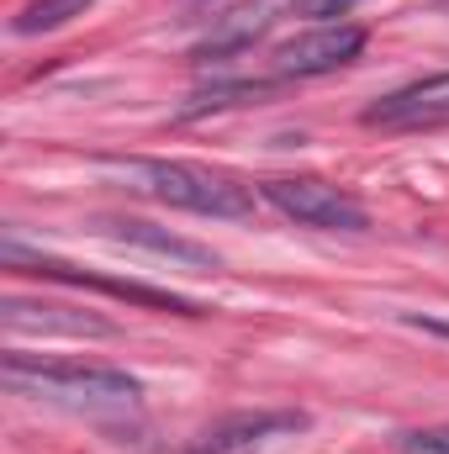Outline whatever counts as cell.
Returning a JSON list of instances; mask_svg holds the SVG:
<instances>
[{"instance_id":"6da1fadb","label":"cell","mask_w":449,"mask_h":454,"mask_svg":"<svg viewBox=\"0 0 449 454\" xmlns=\"http://www.w3.org/2000/svg\"><path fill=\"white\" fill-rule=\"evenodd\" d=\"M5 386L16 396H53V402H85V407H138L143 386L96 359H43V354H5Z\"/></svg>"},{"instance_id":"7a4b0ae2","label":"cell","mask_w":449,"mask_h":454,"mask_svg":"<svg viewBox=\"0 0 449 454\" xmlns=\"http://www.w3.org/2000/svg\"><path fill=\"white\" fill-rule=\"evenodd\" d=\"M154 201L175 207V212H191V217H217V223H243L254 217V196L248 185H238L223 169H207V164H185V159H132L122 164Z\"/></svg>"},{"instance_id":"3957f363","label":"cell","mask_w":449,"mask_h":454,"mask_svg":"<svg viewBox=\"0 0 449 454\" xmlns=\"http://www.w3.org/2000/svg\"><path fill=\"white\" fill-rule=\"evenodd\" d=\"M0 264H5V270H16V275L59 280V286H91V291H106V296H116V301H132V307H154V312L201 317V301H191V296H175V291H159V286H143V280H112V275H96V270L64 264V259L32 254V248H21L16 238H5V243H0Z\"/></svg>"},{"instance_id":"277c9868","label":"cell","mask_w":449,"mask_h":454,"mask_svg":"<svg viewBox=\"0 0 449 454\" xmlns=\"http://www.w3.org/2000/svg\"><path fill=\"white\" fill-rule=\"evenodd\" d=\"M259 196H264L280 217H291L296 227H318V232H365V227H370L365 207H359L343 185L318 180V175L264 180V185H259Z\"/></svg>"},{"instance_id":"5b68a950","label":"cell","mask_w":449,"mask_h":454,"mask_svg":"<svg viewBox=\"0 0 449 454\" xmlns=\"http://www.w3.org/2000/svg\"><path fill=\"white\" fill-rule=\"evenodd\" d=\"M312 418L296 412V407H259V412H227L212 428H201L191 439L185 454H248L270 439H291V434H307Z\"/></svg>"},{"instance_id":"8992f818","label":"cell","mask_w":449,"mask_h":454,"mask_svg":"<svg viewBox=\"0 0 449 454\" xmlns=\"http://www.w3.org/2000/svg\"><path fill=\"white\" fill-rule=\"evenodd\" d=\"M365 48V27H349V21H323L291 43L275 48V74L280 80H318V74H334L343 64H354Z\"/></svg>"},{"instance_id":"52a82bcc","label":"cell","mask_w":449,"mask_h":454,"mask_svg":"<svg viewBox=\"0 0 449 454\" xmlns=\"http://www.w3.org/2000/svg\"><path fill=\"white\" fill-rule=\"evenodd\" d=\"M365 127H381V132H418V127H445L449 121V69L445 74H429V80H413L381 101H370L359 112Z\"/></svg>"},{"instance_id":"ba28073f","label":"cell","mask_w":449,"mask_h":454,"mask_svg":"<svg viewBox=\"0 0 449 454\" xmlns=\"http://www.w3.org/2000/svg\"><path fill=\"white\" fill-rule=\"evenodd\" d=\"M0 323L11 333H69V339H112L116 333V323L96 317V312L53 307V301H21V296L0 301Z\"/></svg>"},{"instance_id":"9c48e42d","label":"cell","mask_w":449,"mask_h":454,"mask_svg":"<svg viewBox=\"0 0 449 454\" xmlns=\"http://www.w3.org/2000/svg\"><path fill=\"white\" fill-rule=\"evenodd\" d=\"M96 227L106 238H116V243H127V248H143V254H159V259H175V264H196V270H217L223 264L212 248H201V243H191L180 232H164V227L143 223V217H101Z\"/></svg>"},{"instance_id":"30bf717a","label":"cell","mask_w":449,"mask_h":454,"mask_svg":"<svg viewBox=\"0 0 449 454\" xmlns=\"http://www.w3.org/2000/svg\"><path fill=\"white\" fill-rule=\"evenodd\" d=\"M270 5H243V11H227L223 21H217V32L207 37V43H196V64H212V59H227V53H243V48H254V37H264L270 32Z\"/></svg>"},{"instance_id":"8fae6325","label":"cell","mask_w":449,"mask_h":454,"mask_svg":"<svg viewBox=\"0 0 449 454\" xmlns=\"http://www.w3.org/2000/svg\"><path fill=\"white\" fill-rule=\"evenodd\" d=\"M96 0H27L16 16H11V32L16 37H43V32H59L69 27L75 16H85Z\"/></svg>"},{"instance_id":"7c38bea8","label":"cell","mask_w":449,"mask_h":454,"mask_svg":"<svg viewBox=\"0 0 449 454\" xmlns=\"http://www.w3.org/2000/svg\"><path fill=\"white\" fill-rule=\"evenodd\" d=\"M270 85H259V80H232V85H207V90H196L180 116L191 121V116H207V112H227V106H243V101H259Z\"/></svg>"},{"instance_id":"4fadbf2b","label":"cell","mask_w":449,"mask_h":454,"mask_svg":"<svg viewBox=\"0 0 449 454\" xmlns=\"http://www.w3.org/2000/svg\"><path fill=\"white\" fill-rule=\"evenodd\" d=\"M402 454H449V423H429V428H402L397 434Z\"/></svg>"},{"instance_id":"5bb4252c","label":"cell","mask_w":449,"mask_h":454,"mask_svg":"<svg viewBox=\"0 0 449 454\" xmlns=\"http://www.w3.org/2000/svg\"><path fill=\"white\" fill-rule=\"evenodd\" d=\"M359 0H291V16H307V21H334V16H349Z\"/></svg>"},{"instance_id":"9a60e30c","label":"cell","mask_w":449,"mask_h":454,"mask_svg":"<svg viewBox=\"0 0 449 454\" xmlns=\"http://www.w3.org/2000/svg\"><path fill=\"white\" fill-rule=\"evenodd\" d=\"M402 323H413V328H423V333H434V339L449 343V317H423V312H402Z\"/></svg>"},{"instance_id":"2e32d148","label":"cell","mask_w":449,"mask_h":454,"mask_svg":"<svg viewBox=\"0 0 449 454\" xmlns=\"http://www.w3.org/2000/svg\"><path fill=\"white\" fill-rule=\"evenodd\" d=\"M445 5H449V0H445Z\"/></svg>"}]
</instances>
